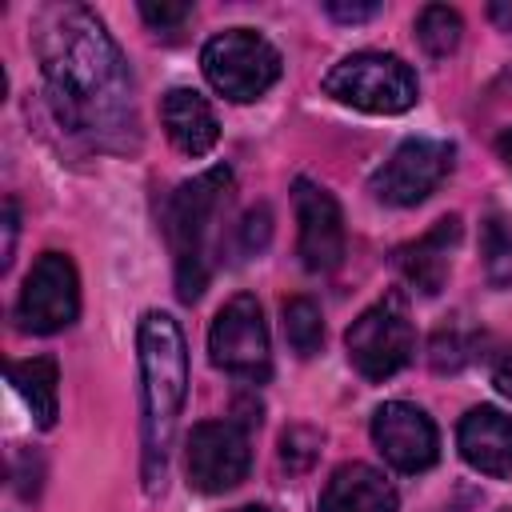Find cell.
<instances>
[{
	"instance_id": "9a60e30c",
	"label": "cell",
	"mask_w": 512,
	"mask_h": 512,
	"mask_svg": "<svg viewBox=\"0 0 512 512\" xmlns=\"http://www.w3.org/2000/svg\"><path fill=\"white\" fill-rule=\"evenodd\" d=\"M396 488L384 472L372 464H340L324 492H320V512H396Z\"/></svg>"
},
{
	"instance_id": "7c38bea8",
	"label": "cell",
	"mask_w": 512,
	"mask_h": 512,
	"mask_svg": "<svg viewBox=\"0 0 512 512\" xmlns=\"http://www.w3.org/2000/svg\"><path fill=\"white\" fill-rule=\"evenodd\" d=\"M296 220H300V260L308 272H332L344 260V216L328 188L312 180L292 184Z\"/></svg>"
},
{
	"instance_id": "277c9868",
	"label": "cell",
	"mask_w": 512,
	"mask_h": 512,
	"mask_svg": "<svg viewBox=\"0 0 512 512\" xmlns=\"http://www.w3.org/2000/svg\"><path fill=\"white\" fill-rule=\"evenodd\" d=\"M324 92L348 108L372 112V116H396L416 104V76L400 56L388 52H356L344 56L328 76Z\"/></svg>"
},
{
	"instance_id": "4316f807",
	"label": "cell",
	"mask_w": 512,
	"mask_h": 512,
	"mask_svg": "<svg viewBox=\"0 0 512 512\" xmlns=\"http://www.w3.org/2000/svg\"><path fill=\"white\" fill-rule=\"evenodd\" d=\"M496 148H500V156H504V164L512 168V128H504V132H500V140H496Z\"/></svg>"
},
{
	"instance_id": "6da1fadb",
	"label": "cell",
	"mask_w": 512,
	"mask_h": 512,
	"mask_svg": "<svg viewBox=\"0 0 512 512\" xmlns=\"http://www.w3.org/2000/svg\"><path fill=\"white\" fill-rule=\"evenodd\" d=\"M36 56L56 120L92 148H128L136 140L132 76L84 4H48L36 16Z\"/></svg>"
},
{
	"instance_id": "ffe728a7",
	"label": "cell",
	"mask_w": 512,
	"mask_h": 512,
	"mask_svg": "<svg viewBox=\"0 0 512 512\" xmlns=\"http://www.w3.org/2000/svg\"><path fill=\"white\" fill-rule=\"evenodd\" d=\"M472 348H476V332L464 320H448V324L436 328L428 356H432V368L436 372H460L472 360Z\"/></svg>"
},
{
	"instance_id": "4fadbf2b",
	"label": "cell",
	"mask_w": 512,
	"mask_h": 512,
	"mask_svg": "<svg viewBox=\"0 0 512 512\" xmlns=\"http://www.w3.org/2000/svg\"><path fill=\"white\" fill-rule=\"evenodd\" d=\"M456 240H460V216L436 220L424 236H416L412 244H404V248L396 252L400 276H404L420 296H436V292L444 288V280H448Z\"/></svg>"
},
{
	"instance_id": "ac0fdd59",
	"label": "cell",
	"mask_w": 512,
	"mask_h": 512,
	"mask_svg": "<svg viewBox=\"0 0 512 512\" xmlns=\"http://www.w3.org/2000/svg\"><path fill=\"white\" fill-rule=\"evenodd\" d=\"M460 32H464V20H460V12L448 8V4H428V8L420 12V20H416V40H420V48H424L428 56H436V60L456 52Z\"/></svg>"
},
{
	"instance_id": "d6986e66",
	"label": "cell",
	"mask_w": 512,
	"mask_h": 512,
	"mask_svg": "<svg viewBox=\"0 0 512 512\" xmlns=\"http://www.w3.org/2000/svg\"><path fill=\"white\" fill-rule=\"evenodd\" d=\"M284 336L292 344L296 356H316L324 344V320L320 308L308 296H292L284 300Z\"/></svg>"
},
{
	"instance_id": "e0dca14e",
	"label": "cell",
	"mask_w": 512,
	"mask_h": 512,
	"mask_svg": "<svg viewBox=\"0 0 512 512\" xmlns=\"http://www.w3.org/2000/svg\"><path fill=\"white\" fill-rule=\"evenodd\" d=\"M8 384L20 392V400L28 404V412L36 416L40 428L56 424V416H60V372H56V360H48V356L16 360V364H8Z\"/></svg>"
},
{
	"instance_id": "5b68a950",
	"label": "cell",
	"mask_w": 512,
	"mask_h": 512,
	"mask_svg": "<svg viewBox=\"0 0 512 512\" xmlns=\"http://www.w3.org/2000/svg\"><path fill=\"white\" fill-rule=\"evenodd\" d=\"M200 68L224 100L248 104L280 80V52L252 28H228L204 44Z\"/></svg>"
},
{
	"instance_id": "8fae6325",
	"label": "cell",
	"mask_w": 512,
	"mask_h": 512,
	"mask_svg": "<svg viewBox=\"0 0 512 512\" xmlns=\"http://www.w3.org/2000/svg\"><path fill=\"white\" fill-rule=\"evenodd\" d=\"M372 440H376L380 456L396 472H424L440 456L436 424L428 420L424 408H416L408 400H388V404L376 408V416H372Z\"/></svg>"
},
{
	"instance_id": "5bb4252c",
	"label": "cell",
	"mask_w": 512,
	"mask_h": 512,
	"mask_svg": "<svg viewBox=\"0 0 512 512\" xmlns=\"http://www.w3.org/2000/svg\"><path fill=\"white\" fill-rule=\"evenodd\" d=\"M460 456L484 476H512V416L500 408H472L456 432Z\"/></svg>"
},
{
	"instance_id": "cb8c5ba5",
	"label": "cell",
	"mask_w": 512,
	"mask_h": 512,
	"mask_svg": "<svg viewBox=\"0 0 512 512\" xmlns=\"http://www.w3.org/2000/svg\"><path fill=\"white\" fill-rule=\"evenodd\" d=\"M324 8H328V16H336V20H352V24H356V20H368V16H376V12H380V4H372V0H368V4H344V0H328Z\"/></svg>"
},
{
	"instance_id": "7402d4cb",
	"label": "cell",
	"mask_w": 512,
	"mask_h": 512,
	"mask_svg": "<svg viewBox=\"0 0 512 512\" xmlns=\"http://www.w3.org/2000/svg\"><path fill=\"white\" fill-rule=\"evenodd\" d=\"M316 448H320V436L308 432V428H288V432L280 436V460H284L292 472L308 468V460L316 456Z\"/></svg>"
},
{
	"instance_id": "30bf717a",
	"label": "cell",
	"mask_w": 512,
	"mask_h": 512,
	"mask_svg": "<svg viewBox=\"0 0 512 512\" xmlns=\"http://www.w3.org/2000/svg\"><path fill=\"white\" fill-rule=\"evenodd\" d=\"M452 172V144L444 140H404L376 172H372V192L384 204L396 208H412L420 200H428L440 180Z\"/></svg>"
},
{
	"instance_id": "83f0119b",
	"label": "cell",
	"mask_w": 512,
	"mask_h": 512,
	"mask_svg": "<svg viewBox=\"0 0 512 512\" xmlns=\"http://www.w3.org/2000/svg\"><path fill=\"white\" fill-rule=\"evenodd\" d=\"M236 512H268V508H260V504H248V508H236Z\"/></svg>"
},
{
	"instance_id": "44dd1931",
	"label": "cell",
	"mask_w": 512,
	"mask_h": 512,
	"mask_svg": "<svg viewBox=\"0 0 512 512\" xmlns=\"http://www.w3.org/2000/svg\"><path fill=\"white\" fill-rule=\"evenodd\" d=\"M484 252H488V272L496 284L512 280V220L492 216L484 228Z\"/></svg>"
},
{
	"instance_id": "9c48e42d",
	"label": "cell",
	"mask_w": 512,
	"mask_h": 512,
	"mask_svg": "<svg viewBox=\"0 0 512 512\" xmlns=\"http://www.w3.org/2000/svg\"><path fill=\"white\" fill-rule=\"evenodd\" d=\"M252 452H248V432L236 420H204L188 432L184 444V472L196 492H228L248 476Z\"/></svg>"
},
{
	"instance_id": "ba28073f",
	"label": "cell",
	"mask_w": 512,
	"mask_h": 512,
	"mask_svg": "<svg viewBox=\"0 0 512 512\" xmlns=\"http://www.w3.org/2000/svg\"><path fill=\"white\" fill-rule=\"evenodd\" d=\"M80 312V280H76V264L64 252H44L32 272L24 276L20 300H16V320L28 332L52 336L60 328H68Z\"/></svg>"
},
{
	"instance_id": "52a82bcc",
	"label": "cell",
	"mask_w": 512,
	"mask_h": 512,
	"mask_svg": "<svg viewBox=\"0 0 512 512\" xmlns=\"http://www.w3.org/2000/svg\"><path fill=\"white\" fill-rule=\"evenodd\" d=\"M344 344H348L352 368H356L364 380H388V376H396V372L412 360V352H416V332H412V320H408L404 304H400L396 296H388V300L364 308V312L352 320Z\"/></svg>"
},
{
	"instance_id": "3957f363",
	"label": "cell",
	"mask_w": 512,
	"mask_h": 512,
	"mask_svg": "<svg viewBox=\"0 0 512 512\" xmlns=\"http://www.w3.org/2000/svg\"><path fill=\"white\" fill-rule=\"evenodd\" d=\"M228 188H232V172L208 168V172L184 180L168 200L164 232H168V244L176 256V292L188 304L208 284V236H212V220L220 216V208L228 200Z\"/></svg>"
},
{
	"instance_id": "7a4b0ae2",
	"label": "cell",
	"mask_w": 512,
	"mask_h": 512,
	"mask_svg": "<svg viewBox=\"0 0 512 512\" xmlns=\"http://www.w3.org/2000/svg\"><path fill=\"white\" fill-rule=\"evenodd\" d=\"M140 396H144V480L156 488L168 468V448L176 432V416L188 396V348L184 332L168 312L140 316Z\"/></svg>"
},
{
	"instance_id": "2e32d148",
	"label": "cell",
	"mask_w": 512,
	"mask_h": 512,
	"mask_svg": "<svg viewBox=\"0 0 512 512\" xmlns=\"http://www.w3.org/2000/svg\"><path fill=\"white\" fill-rule=\"evenodd\" d=\"M160 120L168 140L184 152V156H204L216 148L220 140V120L212 112V104L196 92V88H172L160 100Z\"/></svg>"
},
{
	"instance_id": "8992f818",
	"label": "cell",
	"mask_w": 512,
	"mask_h": 512,
	"mask_svg": "<svg viewBox=\"0 0 512 512\" xmlns=\"http://www.w3.org/2000/svg\"><path fill=\"white\" fill-rule=\"evenodd\" d=\"M208 356L216 368L248 384H264L272 376V344L256 296L240 292L216 312L208 332Z\"/></svg>"
},
{
	"instance_id": "603a6c76",
	"label": "cell",
	"mask_w": 512,
	"mask_h": 512,
	"mask_svg": "<svg viewBox=\"0 0 512 512\" xmlns=\"http://www.w3.org/2000/svg\"><path fill=\"white\" fill-rule=\"evenodd\" d=\"M140 16L156 28V32H172L192 16V4H140Z\"/></svg>"
},
{
	"instance_id": "484cf974",
	"label": "cell",
	"mask_w": 512,
	"mask_h": 512,
	"mask_svg": "<svg viewBox=\"0 0 512 512\" xmlns=\"http://www.w3.org/2000/svg\"><path fill=\"white\" fill-rule=\"evenodd\" d=\"M12 244H16V204H4V264H12Z\"/></svg>"
},
{
	"instance_id": "d4e9b609",
	"label": "cell",
	"mask_w": 512,
	"mask_h": 512,
	"mask_svg": "<svg viewBox=\"0 0 512 512\" xmlns=\"http://www.w3.org/2000/svg\"><path fill=\"white\" fill-rule=\"evenodd\" d=\"M492 384H496L500 396H512V344L496 356V364H492Z\"/></svg>"
}]
</instances>
